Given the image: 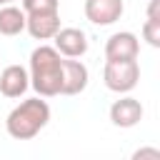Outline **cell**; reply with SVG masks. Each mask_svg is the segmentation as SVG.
Returning <instances> with one entry per match:
<instances>
[{
    "mask_svg": "<svg viewBox=\"0 0 160 160\" xmlns=\"http://www.w3.org/2000/svg\"><path fill=\"white\" fill-rule=\"evenodd\" d=\"M110 122L115 125V128H122V130H128V128H135L140 120H142V115H145V108H142V102L138 100V98H132V95H122V98H118L112 105H110Z\"/></svg>",
    "mask_w": 160,
    "mask_h": 160,
    "instance_id": "obj_4",
    "label": "cell"
},
{
    "mask_svg": "<svg viewBox=\"0 0 160 160\" xmlns=\"http://www.w3.org/2000/svg\"><path fill=\"white\" fill-rule=\"evenodd\" d=\"M60 10L55 12H30L25 15V30L32 40H52V35L60 30Z\"/></svg>",
    "mask_w": 160,
    "mask_h": 160,
    "instance_id": "obj_10",
    "label": "cell"
},
{
    "mask_svg": "<svg viewBox=\"0 0 160 160\" xmlns=\"http://www.w3.org/2000/svg\"><path fill=\"white\" fill-rule=\"evenodd\" d=\"M52 48L62 55V58H82L90 48L88 42V35L85 30L80 28H60L55 35H52Z\"/></svg>",
    "mask_w": 160,
    "mask_h": 160,
    "instance_id": "obj_7",
    "label": "cell"
},
{
    "mask_svg": "<svg viewBox=\"0 0 160 160\" xmlns=\"http://www.w3.org/2000/svg\"><path fill=\"white\" fill-rule=\"evenodd\" d=\"M142 40L150 48H160V18H145V22H142Z\"/></svg>",
    "mask_w": 160,
    "mask_h": 160,
    "instance_id": "obj_12",
    "label": "cell"
},
{
    "mask_svg": "<svg viewBox=\"0 0 160 160\" xmlns=\"http://www.w3.org/2000/svg\"><path fill=\"white\" fill-rule=\"evenodd\" d=\"M28 75H30V88L40 98H55V95H60V85H62V55L52 45H38L30 52Z\"/></svg>",
    "mask_w": 160,
    "mask_h": 160,
    "instance_id": "obj_1",
    "label": "cell"
},
{
    "mask_svg": "<svg viewBox=\"0 0 160 160\" xmlns=\"http://www.w3.org/2000/svg\"><path fill=\"white\" fill-rule=\"evenodd\" d=\"M90 82V70L80 58H62V85L60 95H80Z\"/></svg>",
    "mask_w": 160,
    "mask_h": 160,
    "instance_id": "obj_5",
    "label": "cell"
},
{
    "mask_svg": "<svg viewBox=\"0 0 160 160\" xmlns=\"http://www.w3.org/2000/svg\"><path fill=\"white\" fill-rule=\"evenodd\" d=\"M30 88V75H28V68L22 65H8L0 70V92L10 100L15 98H22Z\"/></svg>",
    "mask_w": 160,
    "mask_h": 160,
    "instance_id": "obj_9",
    "label": "cell"
},
{
    "mask_svg": "<svg viewBox=\"0 0 160 160\" xmlns=\"http://www.w3.org/2000/svg\"><path fill=\"white\" fill-rule=\"evenodd\" d=\"M10 2H15V0H0V5H10Z\"/></svg>",
    "mask_w": 160,
    "mask_h": 160,
    "instance_id": "obj_15",
    "label": "cell"
},
{
    "mask_svg": "<svg viewBox=\"0 0 160 160\" xmlns=\"http://www.w3.org/2000/svg\"><path fill=\"white\" fill-rule=\"evenodd\" d=\"M142 158H150V160H160V150L158 148H140L132 152V160H142Z\"/></svg>",
    "mask_w": 160,
    "mask_h": 160,
    "instance_id": "obj_14",
    "label": "cell"
},
{
    "mask_svg": "<svg viewBox=\"0 0 160 160\" xmlns=\"http://www.w3.org/2000/svg\"><path fill=\"white\" fill-rule=\"evenodd\" d=\"M50 122V105L45 98H25L18 102L8 118H5V130L12 140H32L45 125Z\"/></svg>",
    "mask_w": 160,
    "mask_h": 160,
    "instance_id": "obj_2",
    "label": "cell"
},
{
    "mask_svg": "<svg viewBox=\"0 0 160 160\" xmlns=\"http://www.w3.org/2000/svg\"><path fill=\"white\" fill-rule=\"evenodd\" d=\"M82 10H85V18L92 25L105 28V25H112L122 18L125 2L122 0H85Z\"/></svg>",
    "mask_w": 160,
    "mask_h": 160,
    "instance_id": "obj_6",
    "label": "cell"
},
{
    "mask_svg": "<svg viewBox=\"0 0 160 160\" xmlns=\"http://www.w3.org/2000/svg\"><path fill=\"white\" fill-rule=\"evenodd\" d=\"M25 30V10L18 5H0V35L15 38Z\"/></svg>",
    "mask_w": 160,
    "mask_h": 160,
    "instance_id": "obj_11",
    "label": "cell"
},
{
    "mask_svg": "<svg viewBox=\"0 0 160 160\" xmlns=\"http://www.w3.org/2000/svg\"><path fill=\"white\" fill-rule=\"evenodd\" d=\"M20 8L25 10V15H30V12H55V10H60V0H22Z\"/></svg>",
    "mask_w": 160,
    "mask_h": 160,
    "instance_id": "obj_13",
    "label": "cell"
},
{
    "mask_svg": "<svg viewBox=\"0 0 160 160\" xmlns=\"http://www.w3.org/2000/svg\"><path fill=\"white\" fill-rule=\"evenodd\" d=\"M140 52V40L130 30L112 32L105 40V60H138Z\"/></svg>",
    "mask_w": 160,
    "mask_h": 160,
    "instance_id": "obj_8",
    "label": "cell"
},
{
    "mask_svg": "<svg viewBox=\"0 0 160 160\" xmlns=\"http://www.w3.org/2000/svg\"><path fill=\"white\" fill-rule=\"evenodd\" d=\"M102 82L110 92L125 95L138 88L140 82V65L138 60H105Z\"/></svg>",
    "mask_w": 160,
    "mask_h": 160,
    "instance_id": "obj_3",
    "label": "cell"
}]
</instances>
